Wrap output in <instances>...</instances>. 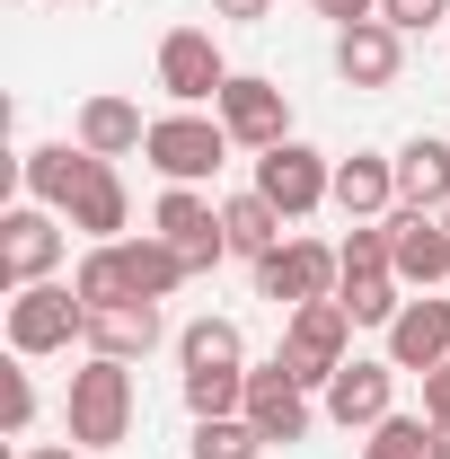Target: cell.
Listing matches in <instances>:
<instances>
[{
    "instance_id": "obj_15",
    "label": "cell",
    "mask_w": 450,
    "mask_h": 459,
    "mask_svg": "<svg viewBox=\"0 0 450 459\" xmlns=\"http://www.w3.org/2000/svg\"><path fill=\"white\" fill-rule=\"evenodd\" d=\"M406 71V36L389 18H362V27H336V80L344 89H397Z\"/></svg>"
},
{
    "instance_id": "obj_25",
    "label": "cell",
    "mask_w": 450,
    "mask_h": 459,
    "mask_svg": "<svg viewBox=\"0 0 450 459\" xmlns=\"http://www.w3.org/2000/svg\"><path fill=\"white\" fill-rule=\"evenodd\" d=\"M177 362L186 371H247V336L229 318H195V327H177Z\"/></svg>"
},
{
    "instance_id": "obj_1",
    "label": "cell",
    "mask_w": 450,
    "mask_h": 459,
    "mask_svg": "<svg viewBox=\"0 0 450 459\" xmlns=\"http://www.w3.org/2000/svg\"><path fill=\"white\" fill-rule=\"evenodd\" d=\"M62 424H71L80 451H124V442H133V362L89 353V371H71Z\"/></svg>"
},
{
    "instance_id": "obj_4",
    "label": "cell",
    "mask_w": 450,
    "mask_h": 459,
    "mask_svg": "<svg viewBox=\"0 0 450 459\" xmlns=\"http://www.w3.org/2000/svg\"><path fill=\"white\" fill-rule=\"evenodd\" d=\"M71 344H89V300L71 283L9 291V353L18 362H45V353H71Z\"/></svg>"
},
{
    "instance_id": "obj_5",
    "label": "cell",
    "mask_w": 450,
    "mask_h": 459,
    "mask_svg": "<svg viewBox=\"0 0 450 459\" xmlns=\"http://www.w3.org/2000/svg\"><path fill=\"white\" fill-rule=\"evenodd\" d=\"M256 195L274 204L282 221H309L318 204H336V160H327V151H309V142L256 151Z\"/></svg>"
},
{
    "instance_id": "obj_24",
    "label": "cell",
    "mask_w": 450,
    "mask_h": 459,
    "mask_svg": "<svg viewBox=\"0 0 450 459\" xmlns=\"http://www.w3.org/2000/svg\"><path fill=\"white\" fill-rule=\"evenodd\" d=\"M115 247H124V274H133V291H142V300H169V291L186 283V256H177L160 230H142V238H115Z\"/></svg>"
},
{
    "instance_id": "obj_38",
    "label": "cell",
    "mask_w": 450,
    "mask_h": 459,
    "mask_svg": "<svg viewBox=\"0 0 450 459\" xmlns=\"http://www.w3.org/2000/svg\"><path fill=\"white\" fill-rule=\"evenodd\" d=\"M442 230H450V204H442Z\"/></svg>"
},
{
    "instance_id": "obj_21",
    "label": "cell",
    "mask_w": 450,
    "mask_h": 459,
    "mask_svg": "<svg viewBox=\"0 0 450 459\" xmlns=\"http://www.w3.org/2000/svg\"><path fill=\"white\" fill-rule=\"evenodd\" d=\"M397 204H415V212H442L450 204V142L415 133V142L397 151Z\"/></svg>"
},
{
    "instance_id": "obj_13",
    "label": "cell",
    "mask_w": 450,
    "mask_h": 459,
    "mask_svg": "<svg viewBox=\"0 0 450 459\" xmlns=\"http://www.w3.org/2000/svg\"><path fill=\"white\" fill-rule=\"evenodd\" d=\"M397 415V362H344L336 380H327V424H344V433H371V424H389Z\"/></svg>"
},
{
    "instance_id": "obj_7",
    "label": "cell",
    "mask_w": 450,
    "mask_h": 459,
    "mask_svg": "<svg viewBox=\"0 0 450 459\" xmlns=\"http://www.w3.org/2000/svg\"><path fill=\"white\" fill-rule=\"evenodd\" d=\"M151 230L169 238L177 256H186V274H212L229 256V230H221V204L203 195V186H169L160 204H151Z\"/></svg>"
},
{
    "instance_id": "obj_18",
    "label": "cell",
    "mask_w": 450,
    "mask_h": 459,
    "mask_svg": "<svg viewBox=\"0 0 450 459\" xmlns=\"http://www.w3.org/2000/svg\"><path fill=\"white\" fill-rule=\"evenodd\" d=\"M336 212L344 221H389L397 212V160H380V151L336 160Z\"/></svg>"
},
{
    "instance_id": "obj_35",
    "label": "cell",
    "mask_w": 450,
    "mask_h": 459,
    "mask_svg": "<svg viewBox=\"0 0 450 459\" xmlns=\"http://www.w3.org/2000/svg\"><path fill=\"white\" fill-rule=\"evenodd\" d=\"M212 9H221V18H238V27H256V18H265L274 0H212Z\"/></svg>"
},
{
    "instance_id": "obj_14",
    "label": "cell",
    "mask_w": 450,
    "mask_h": 459,
    "mask_svg": "<svg viewBox=\"0 0 450 459\" xmlns=\"http://www.w3.org/2000/svg\"><path fill=\"white\" fill-rule=\"evenodd\" d=\"M389 362L397 371H442L450 362V291H406L389 318Z\"/></svg>"
},
{
    "instance_id": "obj_23",
    "label": "cell",
    "mask_w": 450,
    "mask_h": 459,
    "mask_svg": "<svg viewBox=\"0 0 450 459\" xmlns=\"http://www.w3.org/2000/svg\"><path fill=\"white\" fill-rule=\"evenodd\" d=\"M362 459H450V433L433 415H389L362 433Z\"/></svg>"
},
{
    "instance_id": "obj_28",
    "label": "cell",
    "mask_w": 450,
    "mask_h": 459,
    "mask_svg": "<svg viewBox=\"0 0 450 459\" xmlns=\"http://www.w3.org/2000/svg\"><path fill=\"white\" fill-rule=\"evenodd\" d=\"M256 451H274L247 415H203L195 424V459H256Z\"/></svg>"
},
{
    "instance_id": "obj_11",
    "label": "cell",
    "mask_w": 450,
    "mask_h": 459,
    "mask_svg": "<svg viewBox=\"0 0 450 459\" xmlns=\"http://www.w3.org/2000/svg\"><path fill=\"white\" fill-rule=\"evenodd\" d=\"M238 415H247L265 442H309V424H318V406H309V389L282 371V353L247 371V406H238Z\"/></svg>"
},
{
    "instance_id": "obj_36",
    "label": "cell",
    "mask_w": 450,
    "mask_h": 459,
    "mask_svg": "<svg viewBox=\"0 0 450 459\" xmlns=\"http://www.w3.org/2000/svg\"><path fill=\"white\" fill-rule=\"evenodd\" d=\"M18 459H89L80 442H45V451H18Z\"/></svg>"
},
{
    "instance_id": "obj_19",
    "label": "cell",
    "mask_w": 450,
    "mask_h": 459,
    "mask_svg": "<svg viewBox=\"0 0 450 459\" xmlns=\"http://www.w3.org/2000/svg\"><path fill=\"white\" fill-rule=\"evenodd\" d=\"M142 142H151V124H142V107H133V98H115V89L80 98V151L124 160V151H142Z\"/></svg>"
},
{
    "instance_id": "obj_33",
    "label": "cell",
    "mask_w": 450,
    "mask_h": 459,
    "mask_svg": "<svg viewBox=\"0 0 450 459\" xmlns=\"http://www.w3.org/2000/svg\"><path fill=\"white\" fill-rule=\"evenodd\" d=\"M424 415L450 433V362H442V371H424Z\"/></svg>"
},
{
    "instance_id": "obj_27",
    "label": "cell",
    "mask_w": 450,
    "mask_h": 459,
    "mask_svg": "<svg viewBox=\"0 0 450 459\" xmlns=\"http://www.w3.org/2000/svg\"><path fill=\"white\" fill-rule=\"evenodd\" d=\"M344 256V283H380V274H397V256H389V221H353V238L336 247ZM336 283V291H344Z\"/></svg>"
},
{
    "instance_id": "obj_34",
    "label": "cell",
    "mask_w": 450,
    "mask_h": 459,
    "mask_svg": "<svg viewBox=\"0 0 450 459\" xmlns=\"http://www.w3.org/2000/svg\"><path fill=\"white\" fill-rule=\"evenodd\" d=\"M318 18H336V27H362V18H380V0H309Z\"/></svg>"
},
{
    "instance_id": "obj_20",
    "label": "cell",
    "mask_w": 450,
    "mask_h": 459,
    "mask_svg": "<svg viewBox=\"0 0 450 459\" xmlns=\"http://www.w3.org/2000/svg\"><path fill=\"white\" fill-rule=\"evenodd\" d=\"M98 151H80V142H36L27 151V204H45V212H71V195H80V177H89Z\"/></svg>"
},
{
    "instance_id": "obj_12",
    "label": "cell",
    "mask_w": 450,
    "mask_h": 459,
    "mask_svg": "<svg viewBox=\"0 0 450 459\" xmlns=\"http://www.w3.org/2000/svg\"><path fill=\"white\" fill-rule=\"evenodd\" d=\"M389 256H397V283L406 291H442L450 283V230H442V212L397 204L389 212Z\"/></svg>"
},
{
    "instance_id": "obj_31",
    "label": "cell",
    "mask_w": 450,
    "mask_h": 459,
    "mask_svg": "<svg viewBox=\"0 0 450 459\" xmlns=\"http://www.w3.org/2000/svg\"><path fill=\"white\" fill-rule=\"evenodd\" d=\"M27 424H36V380H27V362H9V371H0V433L18 442Z\"/></svg>"
},
{
    "instance_id": "obj_6",
    "label": "cell",
    "mask_w": 450,
    "mask_h": 459,
    "mask_svg": "<svg viewBox=\"0 0 450 459\" xmlns=\"http://www.w3.org/2000/svg\"><path fill=\"white\" fill-rule=\"evenodd\" d=\"M336 283H344V256L327 238H282L274 256H256V300H274V309L336 300Z\"/></svg>"
},
{
    "instance_id": "obj_17",
    "label": "cell",
    "mask_w": 450,
    "mask_h": 459,
    "mask_svg": "<svg viewBox=\"0 0 450 459\" xmlns=\"http://www.w3.org/2000/svg\"><path fill=\"white\" fill-rule=\"evenodd\" d=\"M62 221L80 230V238H124V221H133V195H124V177H115V160H89V177H80V195H71V212Z\"/></svg>"
},
{
    "instance_id": "obj_8",
    "label": "cell",
    "mask_w": 450,
    "mask_h": 459,
    "mask_svg": "<svg viewBox=\"0 0 450 459\" xmlns=\"http://www.w3.org/2000/svg\"><path fill=\"white\" fill-rule=\"evenodd\" d=\"M62 212H45V204H9L0 212V283L9 291H27V283H54V265H62Z\"/></svg>"
},
{
    "instance_id": "obj_3",
    "label": "cell",
    "mask_w": 450,
    "mask_h": 459,
    "mask_svg": "<svg viewBox=\"0 0 450 459\" xmlns=\"http://www.w3.org/2000/svg\"><path fill=\"white\" fill-rule=\"evenodd\" d=\"M229 151H238L229 124H221V115H195V107L151 115V142H142V160L169 177V186H203V177H221Z\"/></svg>"
},
{
    "instance_id": "obj_26",
    "label": "cell",
    "mask_w": 450,
    "mask_h": 459,
    "mask_svg": "<svg viewBox=\"0 0 450 459\" xmlns=\"http://www.w3.org/2000/svg\"><path fill=\"white\" fill-rule=\"evenodd\" d=\"M71 291H80L89 309H115V300H142V291H133V274H124V247H115V238L80 256V274H71Z\"/></svg>"
},
{
    "instance_id": "obj_37",
    "label": "cell",
    "mask_w": 450,
    "mask_h": 459,
    "mask_svg": "<svg viewBox=\"0 0 450 459\" xmlns=\"http://www.w3.org/2000/svg\"><path fill=\"white\" fill-rule=\"evenodd\" d=\"M45 9H71V0H45Z\"/></svg>"
},
{
    "instance_id": "obj_16",
    "label": "cell",
    "mask_w": 450,
    "mask_h": 459,
    "mask_svg": "<svg viewBox=\"0 0 450 459\" xmlns=\"http://www.w3.org/2000/svg\"><path fill=\"white\" fill-rule=\"evenodd\" d=\"M160 336H169L160 300H115V309H89V353H107V362H142Z\"/></svg>"
},
{
    "instance_id": "obj_32",
    "label": "cell",
    "mask_w": 450,
    "mask_h": 459,
    "mask_svg": "<svg viewBox=\"0 0 450 459\" xmlns=\"http://www.w3.org/2000/svg\"><path fill=\"white\" fill-rule=\"evenodd\" d=\"M380 18L397 36H424V27H450V0H380Z\"/></svg>"
},
{
    "instance_id": "obj_2",
    "label": "cell",
    "mask_w": 450,
    "mask_h": 459,
    "mask_svg": "<svg viewBox=\"0 0 450 459\" xmlns=\"http://www.w3.org/2000/svg\"><path fill=\"white\" fill-rule=\"evenodd\" d=\"M344 362H353V309H344V300H300V309H282V371H291L309 398H327V380H336Z\"/></svg>"
},
{
    "instance_id": "obj_29",
    "label": "cell",
    "mask_w": 450,
    "mask_h": 459,
    "mask_svg": "<svg viewBox=\"0 0 450 459\" xmlns=\"http://www.w3.org/2000/svg\"><path fill=\"white\" fill-rule=\"evenodd\" d=\"M247 406V371H186V415H238Z\"/></svg>"
},
{
    "instance_id": "obj_30",
    "label": "cell",
    "mask_w": 450,
    "mask_h": 459,
    "mask_svg": "<svg viewBox=\"0 0 450 459\" xmlns=\"http://www.w3.org/2000/svg\"><path fill=\"white\" fill-rule=\"evenodd\" d=\"M336 300L353 309V327H389L397 309H406V283H397V274H380V283H344Z\"/></svg>"
},
{
    "instance_id": "obj_9",
    "label": "cell",
    "mask_w": 450,
    "mask_h": 459,
    "mask_svg": "<svg viewBox=\"0 0 450 459\" xmlns=\"http://www.w3.org/2000/svg\"><path fill=\"white\" fill-rule=\"evenodd\" d=\"M212 115L229 124L238 151H282L291 142V98H282L265 71H229V89L212 98Z\"/></svg>"
},
{
    "instance_id": "obj_22",
    "label": "cell",
    "mask_w": 450,
    "mask_h": 459,
    "mask_svg": "<svg viewBox=\"0 0 450 459\" xmlns=\"http://www.w3.org/2000/svg\"><path fill=\"white\" fill-rule=\"evenodd\" d=\"M221 230H229V256H247V265L282 247V212L256 195V186H247V195H221Z\"/></svg>"
},
{
    "instance_id": "obj_10",
    "label": "cell",
    "mask_w": 450,
    "mask_h": 459,
    "mask_svg": "<svg viewBox=\"0 0 450 459\" xmlns=\"http://www.w3.org/2000/svg\"><path fill=\"white\" fill-rule=\"evenodd\" d=\"M160 89H169L177 107H212V98L229 89L221 45H212L203 27H169V36H160Z\"/></svg>"
}]
</instances>
